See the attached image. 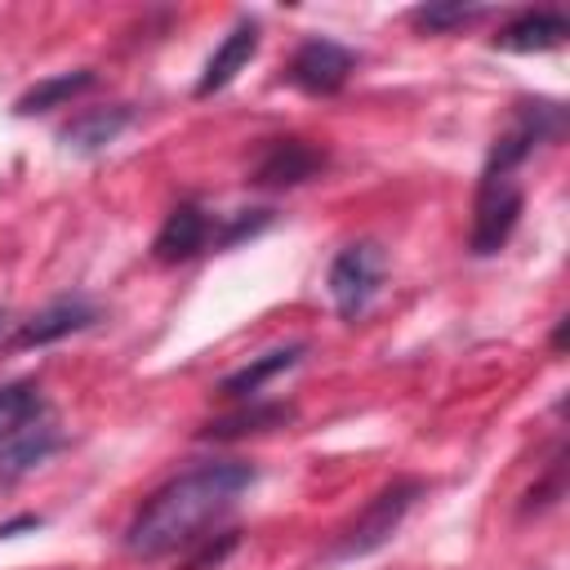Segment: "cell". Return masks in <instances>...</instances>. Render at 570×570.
Masks as SVG:
<instances>
[{"instance_id":"6da1fadb","label":"cell","mask_w":570,"mask_h":570,"mask_svg":"<svg viewBox=\"0 0 570 570\" xmlns=\"http://www.w3.org/2000/svg\"><path fill=\"white\" fill-rule=\"evenodd\" d=\"M254 485V468L240 459H218V463H196L151 490L142 508L134 512L125 530V552L142 561H160L174 552H187L205 539L209 525H218L236 499Z\"/></svg>"},{"instance_id":"7a4b0ae2","label":"cell","mask_w":570,"mask_h":570,"mask_svg":"<svg viewBox=\"0 0 570 570\" xmlns=\"http://www.w3.org/2000/svg\"><path fill=\"white\" fill-rule=\"evenodd\" d=\"M561 125H566V111L557 102H521L512 129L494 138L485 169H481V183H476V214H472V236H468L476 258H490L508 245V236L521 218V200H525L517 169L525 165V156L539 142L557 138Z\"/></svg>"},{"instance_id":"3957f363","label":"cell","mask_w":570,"mask_h":570,"mask_svg":"<svg viewBox=\"0 0 570 570\" xmlns=\"http://www.w3.org/2000/svg\"><path fill=\"white\" fill-rule=\"evenodd\" d=\"M423 494V481H414V476H405V481H392L387 490H379L365 508H361V517L334 539V548H330V561H356V557H370V552H379L396 530H401V521H405V512L414 508V499Z\"/></svg>"},{"instance_id":"277c9868","label":"cell","mask_w":570,"mask_h":570,"mask_svg":"<svg viewBox=\"0 0 570 570\" xmlns=\"http://www.w3.org/2000/svg\"><path fill=\"white\" fill-rule=\"evenodd\" d=\"M383 267H387V258L374 240H356V245H343L334 254L325 285H330V298H334L343 321H356L374 303V294L383 285Z\"/></svg>"},{"instance_id":"5b68a950","label":"cell","mask_w":570,"mask_h":570,"mask_svg":"<svg viewBox=\"0 0 570 570\" xmlns=\"http://www.w3.org/2000/svg\"><path fill=\"white\" fill-rule=\"evenodd\" d=\"M352 67H356V53H352V49H343L338 40L312 36V40H303V45L294 49L285 76H289V85H298L303 94L325 98V94H338V89L347 85Z\"/></svg>"},{"instance_id":"8992f818","label":"cell","mask_w":570,"mask_h":570,"mask_svg":"<svg viewBox=\"0 0 570 570\" xmlns=\"http://www.w3.org/2000/svg\"><path fill=\"white\" fill-rule=\"evenodd\" d=\"M209 236H214L209 214L196 200H183V205H174L165 214V223H160V232L151 240V254L160 263H187V258H196L209 245Z\"/></svg>"},{"instance_id":"52a82bcc","label":"cell","mask_w":570,"mask_h":570,"mask_svg":"<svg viewBox=\"0 0 570 570\" xmlns=\"http://www.w3.org/2000/svg\"><path fill=\"white\" fill-rule=\"evenodd\" d=\"M316 169H325V151L303 138H276L254 165V187H294L307 183Z\"/></svg>"},{"instance_id":"ba28073f","label":"cell","mask_w":570,"mask_h":570,"mask_svg":"<svg viewBox=\"0 0 570 570\" xmlns=\"http://www.w3.org/2000/svg\"><path fill=\"white\" fill-rule=\"evenodd\" d=\"M94 321H98V307H94L89 298L62 294V298H53L49 307H40L31 321H22V330H18L13 343H18V347H45V343H58V338H67V334L94 325Z\"/></svg>"},{"instance_id":"9c48e42d","label":"cell","mask_w":570,"mask_h":570,"mask_svg":"<svg viewBox=\"0 0 570 570\" xmlns=\"http://www.w3.org/2000/svg\"><path fill=\"white\" fill-rule=\"evenodd\" d=\"M254 53H258V22L245 18V22H236V27L223 36V45L209 53V62H205V71H200V80H196V98H209V94L227 89Z\"/></svg>"},{"instance_id":"30bf717a","label":"cell","mask_w":570,"mask_h":570,"mask_svg":"<svg viewBox=\"0 0 570 570\" xmlns=\"http://www.w3.org/2000/svg\"><path fill=\"white\" fill-rule=\"evenodd\" d=\"M566 36H570V22H566L561 13H552V9H530V13H517L512 22L499 27L494 49H503V53H543V49L566 45Z\"/></svg>"},{"instance_id":"8fae6325","label":"cell","mask_w":570,"mask_h":570,"mask_svg":"<svg viewBox=\"0 0 570 570\" xmlns=\"http://www.w3.org/2000/svg\"><path fill=\"white\" fill-rule=\"evenodd\" d=\"M303 343H289V347H272V352H263V356H254L249 365H240V370H232L223 383H218V392L227 396V401H254L276 374H285V370H294L298 361H303Z\"/></svg>"},{"instance_id":"7c38bea8","label":"cell","mask_w":570,"mask_h":570,"mask_svg":"<svg viewBox=\"0 0 570 570\" xmlns=\"http://www.w3.org/2000/svg\"><path fill=\"white\" fill-rule=\"evenodd\" d=\"M49 419H53L49 401L31 379H13V383L0 387V445H9L13 436H22V432H31Z\"/></svg>"},{"instance_id":"4fadbf2b","label":"cell","mask_w":570,"mask_h":570,"mask_svg":"<svg viewBox=\"0 0 570 570\" xmlns=\"http://www.w3.org/2000/svg\"><path fill=\"white\" fill-rule=\"evenodd\" d=\"M58 445H62V436H58L53 419L40 423V428H31V432H22V436H13L9 445H0V485H13L31 468H40Z\"/></svg>"},{"instance_id":"5bb4252c","label":"cell","mask_w":570,"mask_h":570,"mask_svg":"<svg viewBox=\"0 0 570 570\" xmlns=\"http://www.w3.org/2000/svg\"><path fill=\"white\" fill-rule=\"evenodd\" d=\"M134 120L129 107H98V111H85L76 116L67 129H62V142L76 147V151H98L107 142H116L125 134V125Z\"/></svg>"},{"instance_id":"9a60e30c","label":"cell","mask_w":570,"mask_h":570,"mask_svg":"<svg viewBox=\"0 0 570 570\" xmlns=\"http://www.w3.org/2000/svg\"><path fill=\"white\" fill-rule=\"evenodd\" d=\"M94 85V71L89 67H80V71H58V76H45L40 85H31L18 102H13V111L18 116H36V111H49V107H62V102H71L76 94H85Z\"/></svg>"},{"instance_id":"2e32d148","label":"cell","mask_w":570,"mask_h":570,"mask_svg":"<svg viewBox=\"0 0 570 570\" xmlns=\"http://www.w3.org/2000/svg\"><path fill=\"white\" fill-rule=\"evenodd\" d=\"M289 419V405H249L240 414H227L209 428H200V436H214V441H232V436H245V432H267L276 423Z\"/></svg>"},{"instance_id":"e0dca14e","label":"cell","mask_w":570,"mask_h":570,"mask_svg":"<svg viewBox=\"0 0 570 570\" xmlns=\"http://www.w3.org/2000/svg\"><path fill=\"white\" fill-rule=\"evenodd\" d=\"M481 13H485L481 4H423V9L410 13V22L423 27V31H454V27L476 22Z\"/></svg>"},{"instance_id":"ac0fdd59","label":"cell","mask_w":570,"mask_h":570,"mask_svg":"<svg viewBox=\"0 0 570 570\" xmlns=\"http://www.w3.org/2000/svg\"><path fill=\"white\" fill-rule=\"evenodd\" d=\"M232 548H236V530H223L218 539H209V534H205V539L196 543V552L183 561V570H209V566H218Z\"/></svg>"},{"instance_id":"d6986e66","label":"cell","mask_w":570,"mask_h":570,"mask_svg":"<svg viewBox=\"0 0 570 570\" xmlns=\"http://www.w3.org/2000/svg\"><path fill=\"white\" fill-rule=\"evenodd\" d=\"M40 525V517H22V521H9V525H0V539H9V534H18V530H36Z\"/></svg>"}]
</instances>
